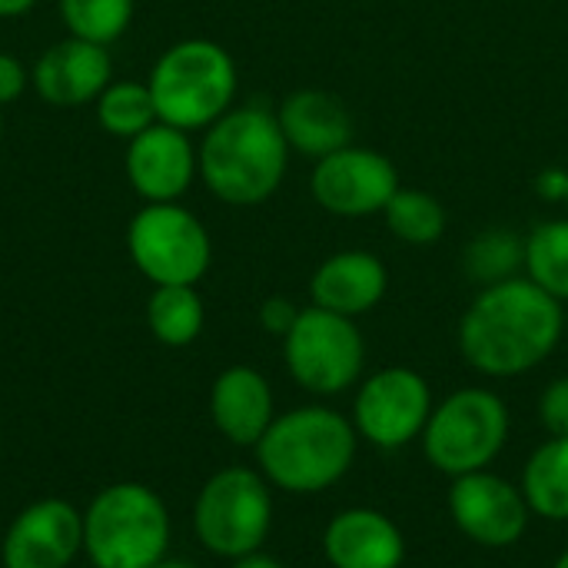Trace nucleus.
<instances>
[{"label":"nucleus","mask_w":568,"mask_h":568,"mask_svg":"<svg viewBox=\"0 0 568 568\" xmlns=\"http://www.w3.org/2000/svg\"><path fill=\"white\" fill-rule=\"evenodd\" d=\"M433 406V389L423 373L409 366H386L359 383L353 426L369 446L396 453L423 436Z\"/></svg>","instance_id":"obj_10"},{"label":"nucleus","mask_w":568,"mask_h":568,"mask_svg":"<svg viewBox=\"0 0 568 568\" xmlns=\"http://www.w3.org/2000/svg\"><path fill=\"white\" fill-rule=\"evenodd\" d=\"M466 266H469V276L479 280L483 286L513 280L516 266H526V240L503 233V230L483 233L469 243Z\"/></svg>","instance_id":"obj_26"},{"label":"nucleus","mask_w":568,"mask_h":568,"mask_svg":"<svg viewBox=\"0 0 568 568\" xmlns=\"http://www.w3.org/2000/svg\"><path fill=\"white\" fill-rule=\"evenodd\" d=\"M70 37L110 47L133 23L136 0H57Z\"/></svg>","instance_id":"obj_25"},{"label":"nucleus","mask_w":568,"mask_h":568,"mask_svg":"<svg viewBox=\"0 0 568 568\" xmlns=\"http://www.w3.org/2000/svg\"><path fill=\"white\" fill-rule=\"evenodd\" d=\"M313 200L343 220H363L386 210L399 190V170L393 160L369 146H343L316 160L310 176Z\"/></svg>","instance_id":"obj_11"},{"label":"nucleus","mask_w":568,"mask_h":568,"mask_svg":"<svg viewBox=\"0 0 568 568\" xmlns=\"http://www.w3.org/2000/svg\"><path fill=\"white\" fill-rule=\"evenodd\" d=\"M146 83L160 123L193 133L213 126L223 113L233 110L236 63L226 47L193 37L163 50Z\"/></svg>","instance_id":"obj_5"},{"label":"nucleus","mask_w":568,"mask_h":568,"mask_svg":"<svg viewBox=\"0 0 568 568\" xmlns=\"http://www.w3.org/2000/svg\"><path fill=\"white\" fill-rule=\"evenodd\" d=\"M532 516L546 523H568V439L549 436L523 466L519 483Z\"/></svg>","instance_id":"obj_20"},{"label":"nucleus","mask_w":568,"mask_h":568,"mask_svg":"<svg viewBox=\"0 0 568 568\" xmlns=\"http://www.w3.org/2000/svg\"><path fill=\"white\" fill-rule=\"evenodd\" d=\"M193 532L220 559L260 552L273 532V486L260 469L226 466L213 473L193 503Z\"/></svg>","instance_id":"obj_7"},{"label":"nucleus","mask_w":568,"mask_h":568,"mask_svg":"<svg viewBox=\"0 0 568 568\" xmlns=\"http://www.w3.org/2000/svg\"><path fill=\"white\" fill-rule=\"evenodd\" d=\"M83 552V513L60 499H37L20 509L0 542L3 568H70Z\"/></svg>","instance_id":"obj_13"},{"label":"nucleus","mask_w":568,"mask_h":568,"mask_svg":"<svg viewBox=\"0 0 568 568\" xmlns=\"http://www.w3.org/2000/svg\"><path fill=\"white\" fill-rule=\"evenodd\" d=\"M323 556L333 568H403L406 536L386 513L353 506L323 529Z\"/></svg>","instance_id":"obj_16"},{"label":"nucleus","mask_w":568,"mask_h":568,"mask_svg":"<svg viewBox=\"0 0 568 568\" xmlns=\"http://www.w3.org/2000/svg\"><path fill=\"white\" fill-rule=\"evenodd\" d=\"M153 568H196L193 562H183V559H163V562H156Z\"/></svg>","instance_id":"obj_33"},{"label":"nucleus","mask_w":568,"mask_h":568,"mask_svg":"<svg viewBox=\"0 0 568 568\" xmlns=\"http://www.w3.org/2000/svg\"><path fill=\"white\" fill-rule=\"evenodd\" d=\"M206 190L230 206L266 203L290 166V143L273 110L250 103L233 106L206 126L196 150Z\"/></svg>","instance_id":"obj_2"},{"label":"nucleus","mask_w":568,"mask_h":568,"mask_svg":"<svg viewBox=\"0 0 568 568\" xmlns=\"http://www.w3.org/2000/svg\"><path fill=\"white\" fill-rule=\"evenodd\" d=\"M27 87H30V70L23 67V60L0 50V106L20 100Z\"/></svg>","instance_id":"obj_28"},{"label":"nucleus","mask_w":568,"mask_h":568,"mask_svg":"<svg viewBox=\"0 0 568 568\" xmlns=\"http://www.w3.org/2000/svg\"><path fill=\"white\" fill-rule=\"evenodd\" d=\"M296 316H300V306H296L293 300H286V296H270V300L260 306V323H263V329H266L270 336H280V339L293 329Z\"/></svg>","instance_id":"obj_29"},{"label":"nucleus","mask_w":568,"mask_h":568,"mask_svg":"<svg viewBox=\"0 0 568 568\" xmlns=\"http://www.w3.org/2000/svg\"><path fill=\"white\" fill-rule=\"evenodd\" d=\"M383 216H386L389 233L409 246H433L446 233V210L426 190L399 186L396 196L386 203Z\"/></svg>","instance_id":"obj_23"},{"label":"nucleus","mask_w":568,"mask_h":568,"mask_svg":"<svg viewBox=\"0 0 568 568\" xmlns=\"http://www.w3.org/2000/svg\"><path fill=\"white\" fill-rule=\"evenodd\" d=\"M290 150L323 160L353 140V116L339 97L326 90H296L276 110Z\"/></svg>","instance_id":"obj_19"},{"label":"nucleus","mask_w":568,"mask_h":568,"mask_svg":"<svg viewBox=\"0 0 568 568\" xmlns=\"http://www.w3.org/2000/svg\"><path fill=\"white\" fill-rule=\"evenodd\" d=\"M359 433L353 419L329 406H296L276 413L273 426L253 446L266 483L290 496H320L333 489L356 463Z\"/></svg>","instance_id":"obj_3"},{"label":"nucleus","mask_w":568,"mask_h":568,"mask_svg":"<svg viewBox=\"0 0 568 568\" xmlns=\"http://www.w3.org/2000/svg\"><path fill=\"white\" fill-rule=\"evenodd\" d=\"M210 419L226 443L253 449L276 419L270 379L253 366L223 369L210 386Z\"/></svg>","instance_id":"obj_17"},{"label":"nucleus","mask_w":568,"mask_h":568,"mask_svg":"<svg viewBox=\"0 0 568 568\" xmlns=\"http://www.w3.org/2000/svg\"><path fill=\"white\" fill-rule=\"evenodd\" d=\"M539 423L549 436L568 439V376L552 379L539 396Z\"/></svg>","instance_id":"obj_27"},{"label":"nucleus","mask_w":568,"mask_h":568,"mask_svg":"<svg viewBox=\"0 0 568 568\" xmlns=\"http://www.w3.org/2000/svg\"><path fill=\"white\" fill-rule=\"evenodd\" d=\"M93 110H97V123L110 136L126 140V143L160 120L146 80L143 83L140 80H110L106 90L97 97Z\"/></svg>","instance_id":"obj_22"},{"label":"nucleus","mask_w":568,"mask_h":568,"mask_svg":"<svg viewBox=\"0 0 568 568\" xmlns=\"http://www.w3.org/2000/svg\"><path fill=\"white\" fill-rule=\"evenodd\" d=\"M126 250L153 286H196L213 260L206 226L180 203H146L130 220Z\"/></svg>","instance_id":"obj_9"},{"label":"nucleus","mask_w":568,"mask_h":568,"mask_svg":"<svg viewBox=\"0 0 568 568\" xmlns=\"http://www.w3.org/2000/svg\"><path fill=\"white\" fill-rule=\"evenodd\" d=\"M37 7V0H0V17H23Z\"/></svg>","instance_id":"obj_32"},{"label":"nucleus","mask_w":568,"mask_h":568,"mask_svg":"<svg viewBox=\"0 0 568 568\" xmlns=\"http://www.w3.org/2000/svg\"><path fill=\"white\" fill-rule=\"evenodd\" d=\"M196 173L200 160L186 130L156 120L126 143V180L146 203H180Z\"/></svg>","instance_id":"obj_14"},{"label":"nucleus","mask_w":568,"mask_h":568,"mask_svg":"<svg viewBox=\"0 0 568 568\" xmlns=\"http://www.w3.org/2000/svg\"><path fill=\"white\" fill-rule=\"evenodd\" d=\"M449 519L469 542L483 549H509L526 536L532 509L516 483L479 469L453 479Z\"/></svg>","instance_id":"obj_12"},{"label":"nucleus","mask_w":568,"mask_h":568,"mask_svg":"<svg viewBox=\"0 0 568 568\" xmlns=\"http://www.w3.org/2000/svg\"><path fill=\"white\" fill-rule=\"evenodd\" d=\"M0 133H3V116H0Z\"/></svg>","instance_id":"obj_35"},{"label":"nucleus","mask_w":568,"mask_h":568,"mask_svg":"<svg viewBox=\"0 0 568 568\" xmlns=\"http://www.w3.org/2000/svg\"><path fill=\"white\" fill-rule=\"evenodd\" d=\"M113 80V60L103 43H90L80 37H67L47 47L33 70L30 87L50 106L70 110L83 103H97V97Z\"/></svg>","instance_id":"obj_15"},{"label":"nucleus","mask_w":568,"mask_h":568,"mask_svg":"<svg viewBox=\"0 0 568 568\" xmlns=\"http://www.w3.org/2000/svg\"><path fill=\"white\" fill-rule=\"evenodd\" d=\"M283 359L300 389L313 396H339L359 383L366 343L356 329V320L306 306L283 336Z\"/></svg>","instance_id":"obj_8"},{"label":"nucleus","mask_w":568,"mask_h":568,"mask_svg":"<svg viewBox=\"0 0 568 568\" xmlns=\"http://www.w3.org/2000/svg\"><path fill=\"white\" fill-rule=\"evenodd\" d=\"M509 439V406L503 396L483 386L456 389L439 406L419 436L426 463L449 476H469L489 469Z\"/></svg>","instance_id":"obj_6"},{"label":"nucleus","mask_w":568,"mask_h":568,"mask_svg":"<svg viewBox=\"0 0 568 568\" xmlns=\"http://www.w3.org/2000/svg\"><path fill=\"white\" fill-rule=\"evenodd\" d=\"M206 323V306L196 286H153L146 300V326L156 343L183 349L200 339Z\"/></svg>","instance_id":"obj_21"},{"label":"nucleus","mask_w":568,"mask_h":568,"mask_svg":"<svg viewBox=\"0 0 568 568\" xmlns=\"http://www.w3.org/2000/svg\"><path fill=\"white\" fill-rule=\"evenodd\" d=\"M552 568H568V549L559 556V559H556V562H552Z\"/></svg>","instance_id":"obj_34"},{"label":"nucleus","mask_w":568,"mask_h":568,"mask_svg":"<svg viewBox=\"0 0 568 568\" xmlns=\"http://www.w3.org/2000/svg\"><path fill=\"white\" fill-rule=\"evenodd\" d=\"M566 333V310L529 276H513L469 303L459 323L463 359L493 379H513L542 366Z\"/></svg>","instance_id":"obj_1"},{"label":"nucleus","mask_w":568,"mask_h":568,"mask_svg":"<svg viewBox=\"0 0 568 568\" xmlns=\"http://www.w3.org/2000/svg\"><path fill=\"white\" fill-rule=\"evenodd\" d=\"M230 568H286L280 559H273V556H266L263 549L260 552H250V556H240V559H233V566Z\"/></svg>","instance_id":"obj_31"},{"label":"nucleus","mask_w":568,"mask_h":568,"mask_svg":"<svg viewBox=\"0 0 568 568\" xmlns=\"http://www.w3.org/2000/svg\"><path fill=\"white\" fill-rule=\"evenodd\" d=\"M566 203H568V196H566Z\"/></svg>","instance_id":"obj_36"},{"label":"nucleus","mask_w":568,"mask_h":568,"mask_svg":"<svg viewBox=\"0 0 568 568\" xmlns=\"http://www.w3.org/2000/svg\"><path fill=\"white\" fill-rule=\"evenodd\" d=\"M389 290V273L376 253L366 250H343L323 260L310 280L313 306L356 320L383 303Z\"/></svg>","instance_id":"obj_18"},{"label":"nucleus","mask_w":568,"mask_h":568,"mask_svg":"<svg viewBox=\"0 0 568 568\" xmlns=\"http://www.w3.org/2000/svg\"><path fill=\"white\" fill-rule=\"evenodd\" d=\"M539 193H542L546 200H566L568 173H562V170H546V173L539 176Z\"/></svg>","instance_id":"obj_30"},{"label":"nucleus","mask_w":568,"mask_h":568,"mask_svg":"<svg viewBox=\"0 0 568 568\" xmlns=\"http://www.w3.org/2000/svg\"><path fill=\"white\" fill-rule=\"evenodd\" d=\"M170 509L143 483H113L83 509V556L93 568H153L170 552Z\"/></svg>","instance_id":"obj_4"},{"label":"nucleus","mask_w":568,"mask_h":568,"mask_svg":"<svg viewBox=\"0 0 568 568\" xmlns=\"http://www.w3.org/2000/svg\"><path fill=\"white\" fill-rule=\"evenodd\" d=\"M526 276L568 303V220L539 223L526 236Z\"/></svg>","instance_id":"obj_24"}]
</instances>
